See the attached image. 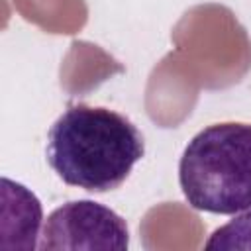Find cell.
I'll list each match as a JSON object with an SVG mask.
<instances>
[{
	"label": "cell",
	"instance_id": "obj_1",
	"mask_svg": "<svg viewBox=\"0 0 251 251\" xmlns=\"http://www.w3.org/2000/svg\"><path fill=\"white\" fill-rule=\"evenodd\" d=\"M45 155L65 184L110 192L141 161L145 141L129 118L104 106L73 104L49 127Z\"/></svg>",
	"mask_w": 251,
	"mask_h": 251
},
{
	"label": "cell",
	"instance_id": "obj_3",
	"mask_svg": "<svg viewBox=\"0 0 251 251\" xmlns=\"http://www.w3.org/2000/svg\"><path fill=\"white\" fill-rule=\"evenodd\" d=\"M129 247L126 220L94 200H71L55 208L41 231L39 249H112Z\"/></svg>",
	"mask_w": 251,
	"mask_h": 251
},
{
	"label": "cell",
	"instance_id": "obj_2",
	"mask_svg": "<svg viewBox=\"0 0 251 251\" xmlns=\"http://www.w3.org/2000/svg\"><path fill=\"white\" fill-rule=\"evenodd\" d=\"M178 184L200 212L235 216L251 208V124L220 122L200 129L178 161Z\"/></svg>",
	"mask_w": 251,
	"mask_h": 251
},
{
	"label": "cell",
	"instance_id": "obj_4",
	"mask_svg": "<svg viewBox=\"0 0 251 251\" xmlns=\"http://www.w3.org/2000/svg\"><path fill=\"white\" fill-rule=\"evenodd\" d=\"M204 249H251V208L235 214L233 220L214 229Z\"/></svg>",
	"mask_w": 251,
	"mask_h": 251
}]
</instances>
